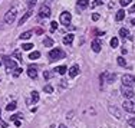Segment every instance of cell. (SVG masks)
<instances>
[{
    "label": "cell",
    "instance_id": "cell-1",
    "mask_svg": "<svg viewBox=\"0 0 135 128\" xmlns=\"http://www.w3.org/2000/svg\"><path fill=\"white\" fill-rule=\"evenodd\" d=\"M65 56H66V53L63 52L62 49H59V48L52 49V50L49 52V61H50V62L59 61V59H63Z\"/></svg>",
    "mask_w": 135,
    "mask_h": 128
},
{
    "label": "cell",
    "instance_id": "cell-2",
    "mask_svg": "<svg viewBox=\"0 0 135 128\" xmlns=\"http://www.w3.org/2000/svg\"><path fill=\"white\" fill-rule=\"evenodd\" d=\"M16 14H17V10L14 9V7H12L10 10H7L5 14V22L7 23V25H12V23L14 22V19H16Z\"/></svg>",
    "mask_w": 135,
    "mask_h": 128
},
{
    "label": "cell",
    "instance_id": "cell-3",
    "mask_svg": "<svg viewBox=\"0 0 135 128\" xmlns=\"http://www.w3.org/2000/svg\"><path fill=\"white\" fill-rule=\"evenodd\" d=\"M3 62H5V65H6V71L9 72H13L14 69H16V62L12 59V58H9V56H3Z\"/></svg>",
    "mask_w": 135,
    "mask_h": 128
},
{
    "label": "cell",
    "instance_id": "cell-4",
    "mask_svg": "<svg viewBox=\"0 0 135 128\" xmlns=\"http://www.w3.org/2000/svg\"><path fill=\"white\" fill-rule=\"evenodd\" d=\"M121 94L122 97L125 98V99H131V98L134 97V89L131 88V86H125V85H122L121 86Z\"/></svg>",
    "mask_w": 135,
    "mask_h": 128
},
{
    "label": "cell",
    "instance_id": "cell-5",
    "mask_svg": "<svg viewBox=\"0 0 135 128\" xmlns=\"http://www.w3.org/2000/svg\"><path fill=\"white\" fill-rule=\"evenodd\" d=\"M122 85H125V86H134L135 85V76L134 75H129V74H126V75L122 76Z\"/></svg>",
    "mask_w": 135,
    "mask_h": 128
},
{
    "label": "cell",
    "instance_id": "cell-6",
    "mask_svg": "<svg viewBox=\"0 0 135 128\" xmlns=\"http://www.w3.org/2000/svg\"><path fill=\"white\" fill-rule=\"evenodd\" d=\"M122 106H124V109H125L126 112H129V114H134L135 112V102L131 101V99H125L124 104H122Z\"/></svg>",
    "mask_w": 135,
    "mask_h": 128
},
{
    "label": "cell",
    "instance_id": "cell-7",
    "mask_svg": "<svg viewBox=\"0 0 135 128\" xmlns=\"http://www.w3.org/2000/svg\"><path fill=\"white\" fill-rule=\"evenodd\" d=\"M117 75L115 74H111V72H104V74H101V81L102 82H108V84H112L114 81H115Z\"/></svg>",
    "mask_w": 135,
    "mask_h": 128
},
{
    "label": "cell",
    "instance_id": "cell-8",
    "mask_svg": "<svg viewBox=\"0 0 135 128\" xmlns=\"http://www.w3.org/2000/svg\"><path fill=\"white\" fill-rule=\"evenodd\" d=\"M39 17H42V19L50 17V9H49V6H46V5H42L40 6V9H39Z\"/></svg>",
    "mask_w": 135,
    "mask_h": 128
},
{
    "label": "cell",
    "instance_id": "cell-9",
    "mask_svg": "<svg viewBox=\"0 0 135 128\" xmlns=\"http://www.w3.org/2000/svg\"><path fill=\"white\" fill-rule=\"evenodd\" d=\"M59 20H60V23L62 25H69L71 23V20H72V14L69 13V12H62L60 13V17H59Z\"/></svg>",
    "mask_w": 135,
    "mask_h": 128
},
{
    "label": "cell",
    "instance_id": "cell-10",
    "mask_svg": "<svg viewBox=\"0 0 135 128\" xmlns=\"http://www.w3.org/2000/svg\"><path fill=\"white\" fill-rule=\"evenodd\" d=\"M108 111H109L112 115H115V118H117V119H122V112L118 109L115 105H109V106H108Z\"/></svg>",
    "mask_w": 135,
    "mask_h": 128
},
{
    "label": "cell",
    "instance_id": "cell-11",
    "mask_svg": "<svg viewBox=\"0 0 135 128\" xmlns=\"http://www.w3.org/2000/svg\"><path fill=\"white\" fill-rule=\"evenodd\" d=\"M27 75H29V78H32V79H36L37 78V68L30 65V66L27 68Z\"/></svg>",
    "mask_w": 135,
    "mask_h": 128
},
{
    "label": "cell",
    "instance_id": "cell-12",
    "mask_svg": "<svg viewBox=\"0 0 135 128\" xmlns=\"http://www.w3.org/2000/svg\"><path fill=\"white\" fill-rule=\"evenodd\" d=\"M32 13H33V9H32V7H30V9L27 10L26 13H25V14H23V16H22V17H20V20H19V25L22 26L23 23H25V22H26V20H27V19H29V17H30V16H32Z\"/></svg>",
    "mask_w": 135,
    "mask_h": 128
},
{
    "label": "cell",
    "instance_id": "cell-13",
    "mask_svg": "<svg viewBox=\"0 0 135 128\" xmlns=\"http://www.w3.org/2000/svg\"><path fill=\"white\" fill-rule=\"evenodd\" d=\"M101 48H102V46H101V42H99L98 39H95L94 42H92V50H94L95 53H99L101 52Z\"/></svg>",
    "mask_w": 135,
    "mask_h": 128
},
{
    "label": "cell",
    "instance_id": "cell-14",
    "mask_svg": "<svg viewBox=\"0 0 135 128\" xmlns=\"http://www.w3.org/2000/svg\"><path fill=\"white\" fill-rule=\"evenodd\" d=\"M78 74H79V66H78V65H72L71 69H69V76H71V78H75Z\"/></svg>",
    "mask_w": 135,
    "mask_h": 128
},
{
    "label": "cell",
    "instance_id": "cell-15",
    "mask_svg": "<svg viewBox=\"0 0 135 128\" xmlns=\"http://www.w3.org/2000/svg\"><path fill=\"white\" fill-rule=\"evenodd\" d=\"M43 45H45L46 48H52V46L55 45V42H53L52 38H48V36H46L45 39H43Z\"/></svg>",
    "mask_w": 135,
    "mask_h": 128
},
{
    "label": "cell",
    "instance_id": "cell-16",
    "mask_svg": "<svg viewBox=\"0 0 135 128\" xmlns=\"http://www.w3.org/2000/svg\"><path fill=\"white\" fill-rule=\"evenodd\" d=\"M73 42V35L72 33H69V35H66L65 38H63V43L65 45H72Z\"/></svg>",
    "mask_w": 135,
    "mask_h": 128
},
{
    "label": "cell",
    "instance_id": "cell-17",
    "mask_svg": "<svg viewBox=\"0 0 135 128\" xmlns=\"http://www.w3.org/2000/svg\"><path fill=\"white\" fill-rule=\"evenodd\" d=\"M32 36H33V32L27 30V32H25V33H22V35H20V39H22V40H27V39H30Z\"/></svg>",
    "mask_w": 135,
    "mask_h": 128
},
{
    "label": "cell",
    "instance_id": "cell-18",
    "mask_svg": "<svg viewBox=\"0 0 135 128\" xmlns=\"http://www.w3.org/2000/svg\"><path fill=\"white\" fill-rule=\"evenodd\" d=\"M88 5H89V0H78V7H81V9L88 7Z\"/></svg>",
    "mask_w": 135,
    "mask_h": 128
},
{
    "label": "cell",
    "instance_id": "cell-19",
    "mask_svg": "<svg viewBox=\"0 0 135 128\" xmlns=\"http://www.w3.org/2000/svg\"><path fill=\"white\" fill-rule=\"evenodd\" d=\"M125 17V10H118L117 12V16H115V19H117L118 22H121L122 19Z\"/></svg>",
    "mask_w": 135,
    "mask_h": 128
},
{
    "label": "cell",
    "instance_id": "cell-20",
    "mask_svg": "<svg viewBox=\"0 0 135 128\" xmlns=\"http://www.w3.org/2000/svg\"><path fill=\"white\" fill-rule=\"evenodd\" d=\"M39 58H40V52H37V50L32 52L30 55H29V59H32V61H35V59H39Z\"/></svg>",
    "mask_w": 135,
    "mask_h": 128
},
{
    "label": "cell",
    "instance_id": "cell-21",
    "mask_svg": "<svg viewBox=\"0 0 135 128\" xmlns=\"http://www.w3.org/2000/svg\"><path fill=\"white\" fill-rule=\"evenodd\" d=\"M16 106H17V104H16L14 101H12L10 104H7L6 109H7V111H14V109H16Z\"/></svg>",
    "mask_w": 135,
    "mask_h": 128
},
{
    "label": "cell",
    "instance_id": "cell-22",
    "mask_svg": "<svg viewBox=\"0 0 135 128\" xmlns=\"http://www.w3.org/2000/svg\"><path fill=\"white\" fill-rule=\"evenodd\" d=\"M55 71L58 72V74H60V75H65V74H66V71H68V68L66 66H58Z\"/></svg>",
    "mask_w": 135,
    "mask_h": 128
},
{
    "label": "cell",
    "instance_id": "cell-23",
    "mask_svg": "<svg viewBox=\"0 0 135 128\" xmlns=\"http://www.w3.org/2000/svg\"><path fill=\"white\" fill-rule=\"evenodd\" d=\"M30 99L33 102H37V101H39V94H37L36 91H33V92L30 94Z\"/></svg>",
    "mask_w": 135,
    "mask_h": 128
},
{
    "label": "cell",
    "instance_id": "cell-24",
    "mask_svg": "<svg viewBox=\"0 0 135 128\" xmlns=\"http://www.w3.org/2000/svg\"><path fill=\"white\" fill-rule=\"evenodd\" d=\"M117 61H118V65H119V66H126V61L122 56H118Z\"/></svg>",
    "mask_w": 135,
    "mask_h": 128
},
{
    "label": "cell",
    "instance_id": "cell-25",
    "mask_svg": "<svg viewBox=\"0 0 135 128\" xmlns=\"http://www.w3.org/2000/svg\"><path fill=\"white\" fill-rule=\"evenodd\" d=\"M119 35L124 36V38H129V30H128V29H124V27H122L121 30H119Z\"/></svg>",
    "mask_w": 135,
    "mask_h": 128
},
{
    "label": "cell",
    "instance_id": "cell-26",
    "mask_svg": "<svg viewBox=\"0 0 135 128\" xmlns=\"http://www.w3.org/2000/svg\"><path fill=\"white\" fill-rule=\"evenodd\" d=\"M109 43H111V46H112V48H118V45H119V40H118V38H112Z\"/></svg>",
    "mask_w": 135,
    "mask_h": 128
},
{
    "label": "cell",
    "instance_id": "cell-27",
    "mask_svg": "<svg viewBox=\"0 0 135 128\" xmlns=\"http://www.w3.org/2000/svg\"><path fill=\"white\" fill-rule=\"evenodd\" d=\"M43 91H45L46 94H52L53 92V86H52V85H45V86H43Z\"/></svg>",
    "mask_w": 135,
    "mask_h": 128
},
{
    "label": "cell",
    "instance_id": "cell-28",
    "mask_svg": "<svg viewBox=\"0 0 135 128\" xmlns=\"http://www.w3.org/2000/svg\"><path fill=\"white\" fill-rule=\"evenodd\" d=\"M32 48H35V46H33V43H23V45H22V49H23V50H30Z\"/></svg>",
    "mask_w": 135,
    "mask_h": 128
},
{
    "label": "cell",
    "instance_id": "cell-29",
    "mask_svg": "<svg viewBox=\"0 0 135 128\" xmlns=\"http://www.w3.org/2000/svg\"><path fill=\"white\" fill-rule=\"evenodd\" d=\"M131 2H132V0H119V3H121L122 7H126V6H129Z\"/></svg>",
    "mask_w": 135,
    "mask_h": 128
},
{
    "label": "cell",
    "instance_id": "cell-30",
    "mask_svg": "<svg viewBox=\"0 0 135 128\" xmlns=\"http://www.w3.org/2000/svg\"><path fill=\"white\" fill-rule=\"evenodd\" d=\"M56 29H58V23H56V22H52V23H50V32H55Z\"/></svg>",
    "mask_w": 135,
    "mask_h": 128
},
{
    "label": "cell",
    "instance_id": "cell-31",
    "mask_svg": "<svg viewBox=\"0 0 135 128\" xmlns=\"http://www.w3.org/2000/svg\"><path fill=\"white\" fill-rule=\"evenodd\" d=\"M20 74H22V68H16V69H14V72H13V76H16V78H17Z\"/></svg>",
    "mask_w": 135,
    "mask_h": 128
},
{
    "label": "cell",
    "instance_id": "cell-32",
    "mask_svg": "<svg viewBox=\"0 0 135 128\" xmlns=\"http://www.w3.org/2000/svg\"><path fill=\"white\" fill-rule=\"evenodd\" d=\"M52 75H53V74H52V72H49V71H45V72H43V78H45V79H49Z\"/></svg>",
    "mask_w": 135,
    "mask_h": 128
},
{
    "label": "cell",
    "instance_id": "cell-33",
    "mask_svg": "<svg viewBox=\"0 0 135 128\" xmlns=\"http://www.w3.org/2000/svg\"><path fill=\"white\" fill-rule=\"evenodd\" d=\"M19 118H22V114H14V115L10 117V121H16V119H19Z\"/></svg>",
    "mask_w": 135,
    "mask_h": 128
},
{
    "label": "cell",
    "instance_id": "cell-34",
    "mask_svg": "<svg viewBox=\"0 0 135 128\" xmlns=\"http://www.w3.org/2000/svg\"><path fill=\"white\" fill-rule=\"evenodd\" d=\"M13 55H14L16 58H17V59H19L20 62H22V55H20V52H19V50H14V52H13Z\"/></svg>",
    "mask_w": 135,
    "mask_h": 128
},
{
    "label": "cell",
    "instance_id": "cell-35",
    "mask_svg": "<svg viewBox=\"0 0 135 128\" xmlns=\"http://www.w3.org/2000/svg\"><path fill=\"white\" fill-rule=\"evenodd\" d=\"M35 33H36V35H43V29H42V27H36V29H35Z\"/></svg>",
    "mask_w": 135,
    "mask_h": 128
},
{
    "label": "cell",
    "instance_id": "cell-36",
    "mask_svg": "<svg viewBox=\"0 0 135 128\" xmlns=\"http://www.w3.org/2000/svg\"><path fill=\"white\" fill-rule=\"evenodd\" d=\"M128 124H129L131 127L135 128V117H134V118H129V119H128Z\"/></svg>",
    "mask_w": 135,
    "mask_h": 128
},
{
    "label": "cell",
    "instance_id": "cell-37",
    "mask_svg": "<svg viewBox=\"0 0 135 128\" xmlns=\"http://www.w3.org/2000/svg\"><path fill=\"white\" fill-rule=\"evenodd\" d=\"M27 3H29V6H30V7H33V6L37 3V0H27Z\"/></svg>",
    "mask_w": 135,
    "mask_h": 128
},
{
    "label": "cell",
    "instance_id": "cell-38",
    "mask_svg": "<svg viewBox=\"0 0 135 128\" xmlns=\"http://www.w3.org/2000/svg\"><path fill=\"white\" fill-rule=\"evenodd\" d=\"M92 20H95V22H96V20H99V14L98 13H94V14H92Z\"/></svg>",
    "mask_w": 135,
    "mask_h": 128
},
{
    "label": "cell",
    "instance_id": "cell-39",
    "mask_svg": "<svg viewBox=\"0 0 135 128\" xmlns=\"http://www.w3.org/2000/svg\"><path fill=\"white\" fill-rule=\"evenodd\" d=\"M129 13H135V5L131 6V9H129Z\"/></svg>",
    "mask_w": 135,
    "mask_h": 128
},
{
    "label": "cell",
    "instance_id": "cell-40",
    "mask_svg": "<svg viewBox=\"0 0 135 128\" xmlns=\"http://www.w3.org/2000/svg\"><path fill=\"white\" fill-rule=\"evenodd\" d=\"M102 3V0H95V3H94V6H99Z\"/></svg>",
    "mask_w": 135,
    "mask_h": 128
},
{
    "label": "cell",
    "instance_id": "cell-41",
    "mask_svg": "<svg viewBox=\"0 0 135 128\" xmlns=\"http://www.w3.org/2000/svg\"><path fill=\"white\" fill-rule=\"evenodd\" d=\"M14 125H16V127H20V125H22V122H20L19 119H16V121H14Z\"/></svg>",
    "mask_w": 135,
    "mask_h": 128
},
{
    "label": "cell",
    "instance_id": "cell-42",
    "mask_svg": "<svg viewBox=\"0 0 135 128\" xmlns=\"http://www.w3.org/2000/svg\"><path fill=\"white\" fill-rule=\"evenodd\" d=\"M0 124H2V127H3V128H7V122H3V121H0Z\"/></svg>",
    "mask_w": 135,
    "mask_h": 128
},
{
    "label": "cell",
    "instance_id": "cell-43",
    "mask_svg": "<svg viewBox=\"0 0 135 128\" xmlns=\"http://www.w3.org/2000/svg\"><path fill=\"white\" fill-rule=\"evenodd\" d=\"M131 23H132V25L135 26V19H132V20H131Z\"/></svg>",
    "mask_w": 135,
    "mask_h": 128
},
{
    "label": "cell",
    "instance_id": "cell-44",
    "mask_svg": "<svg viewBox=\"0 0 135 128\" xmlns=\"http://www.w3.org/2000/svg\"><path fill=\"white\" fill-rule=\"evenodd\" d=\"M59 128H66V127H65V125H59Z\"/></svg>",
    "mask_w": 135,
    "mask_h": 128
},
{
    "label": "cell",
    "instance_id": "cell-45",
    "mask_svg": "<svg viewBox=\"0 0 135 128\" xmlns=\"http://www.w3.org/2000/svg\"><path fill=\"white\" fill-rule=\"evenodd\" d=\"M0 115H2V109H0ZM0 121H2V117H0Z\"/></svg>",
    "mask_w": 135,
    "mask_h": 128
},
{
    "label": "cell",
    "instance_id": "cell-46",
    "mask_svg": "<svg viewBox=\"0 0 135 128\" xmlns=\"http://www.w3.org/2000/svg\"><path fill=\"white\" fill-rule=\"evenodd\" d=\"M0 66H2V62H0Z\"/></svg>",
    "mask_w": 135,
    "mask_h": 128
}]
</instances>
